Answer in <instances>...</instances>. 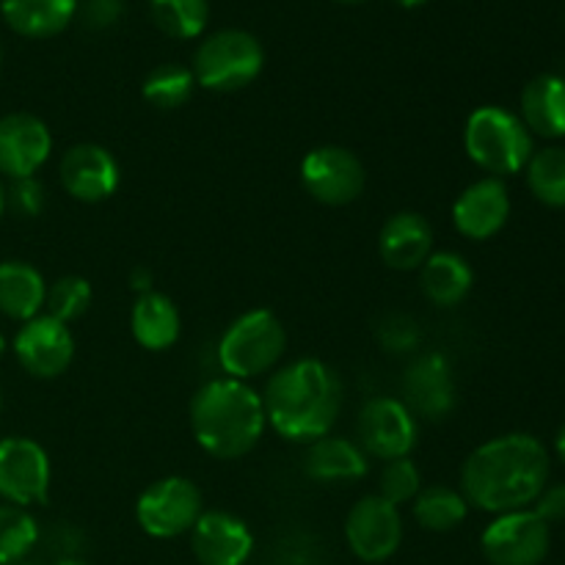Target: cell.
<instances>
[{
	"label": "cell",
	"mask_w": 565,
	"mask_h": 565,
	"mask_svg": "<svg viewBox=\"0 0 565 565\" xmlns=\"http://www.w3.org/2000/svg\"><path fill=\"white\" fill-rule=\"evenodd\" d=\"M550 480V452L535 436L505 434L475 447L461 467V494L486 513L524 511Z\"/></svg>",
	"instance_id": "1"
},
{
	"label": "cell",
	"mask_w": 565,
	"mask_h": 565,
	"mask_svg": "<svg viewBox=\"0 0 565 565\" xmlns=\"http://www.w3.org/2000/svg\"><path fill=\"white\" fill-rule=\"evenodd\" d=\"M265 419L287 441L312 445L331 434L342 412V384L320 359H296L274 370L263 392Z\"/></svg>",
	"instance_id": "2"
},
{
	"label": "cell",
	"mask_w": 565,
	"mask_h": 565,
	"mask_svg": "<svg viewBox=\"0 0 565 565\" xmlns=\"http://www.w3.org/2000/svg\"><path fill=\"white\" fill-rule=\"evenodd\" d=\"M263 395L246 381L213 379L191 401V430L196 445L218 461L248 456L263 439Z\"/></svg>",
	"instance_id": "3"
},
{
	"label": "cell",
	"mask_w": 565,
	"mask_h": 565,
	"mask_svg": "<svg viewBox=\"0 0 565 565\" xmlns=\"http://www.w3.org/2000/svg\"><path fill=\"white\" fill-rule=\"evenodd\" d=\"M463 149L478 169L497 180L524 171L535 152L533 132L516 114L500 105H483L469 114L463 125Z\"/></svg>",
	"instance_id": "4"
},
{
	"label": "cell",
	"mask_w": 565,
	"mask_h": 565,
	"mask_svg": "<svg viewBox=\"0 0 565 565\" xmlns=\"http://www.w3.org/2000/svg\"><path fill=\"white\" fill-rule=\"evenodd\" d=\"M287 348V331L270 309H248L221 334L215 356L226 379L252 381L276 370Z\"/></svg>",
	"instance_id": "5"
},
{
	"label": "cell",
	"mask_w": 565,
	"mask_h": 565,
	"mask_svg": "<svg viewBox=\"0 0 565 565\" xmlns=\"http://www.w3.org/2000/svg\"><path fill=\"white\" fill-rule=\"evenodd\" d=\"M265 66V50L254 33L241 28H224L204 39L193 55L196 86L207 92L232 94L252 86Z\"/></svg>",
	"instance_id": "6"
},
{
	"label": "cell",
	"mask_w": 565,
	"mask_h": 565,
	"mask_svg": "<svg viewBox=\"0 0 565 565\" xmlns=\"http://www.w3.org/2000/svg\"><path fill=\"white\" fill-rule=\"evenodd\" d=\"M204 513L202 491L193 480L182 475L154 480L149 489L141 491L136 502V522L149 539H180L191 533L193 524Z\"/></svg>",
	"instance_id": "7"
},
{
	"label": "cell",
	"mask_w": 565,
	"mask_h": 565,
	"mask_svg": "<svg viewBox=\"0 0 565 565\" xmlns=\"http://www.w3.org/2000/svg\"><path fill=\"white\" fill-rule=\"evenodd\" d=\"M301 185L315 202L326 207H345L364 193L367 171L351 149L326 143L315 147L301 160Z\"/></svg>",
	"instance_id": "8"
},
{
	"label": "cell",
	"mask_w": 565,
	"mask_h": 565,
	"mask_svg": "<svg viewBox=\"0 0 565 565\" xmlns=\"http://www.w3.org/2000/svg\"><path fill=\"white\" fill-rule=\"evenodd\" d=\"M50 480L53 469L39 441L28 436L0 439V500L6 505H47Z\"/></svg>",
	"instance_id": "9"
},
{
	"label": "cell",
	"mask_w": 565,
	"mask_h": 565,
	"mask_svg": "<svg viewBox=\"0 0 565 565\" xmlns=\"http://www.w3.org/2000/svg\"><path fill=\"white\" fill-rule=\"evenodd\" d=\"M419 425L401 397H370L356 417L359 447L379 461L412 456Z\"/></svg>",
	"instance_id": "10"
},
{
	"label": "cell",
	"mask_w": 565,
	"mask_h": 565,
	"mask_svg": "<svg viewBox=\"0 0 565 565\" xmlns=\"http://www.w3.org/2000/svg\"><path fill=\"white\" fill-rule=\"evenodd\" d=\"M550 544V524L527 508L500 513L480 535V550L491 565H541Z\"/></svg>",
	"instance_id": "11"
},
{
	"label": "cell",
	"mask_w": 565,
	"mask_h": 565,
	"mask_svg": "<svg viewBox=\"0 0 565 565\" xmlns=\"http://www.w3.org/2000/svg\"><path fill=\"white\" fill-rule=\"evenodd\" d=\"M345 541L348 550L362 563L390 561L403 544L401 508H395L379 494L362 497L348 511Z\"/></svg>",
	"instance_id": "12"
},
{
	"label": "cell",
	"mask_w": 565,
	"mask_h": 565,
	"mask_svg": "<svg viewBox=\"0 0 565 565\" xmlns=\"http://www.w3.org/2000/svg\"><path fill=\"white\" fill-rule=\"evenodd\" d=\"M11 351L28 375L50 381L70 370L72 359H75V337H72L70 326L44 312L17 329Z\"/></svg>",
	"instance_id": "13"
},
{
	"label": "cell",
	"mask_w": 565,
	"mask_h": 565,
	"mask_svg": "<svg viewBox=\"0 0 565 565\" xmlns=\"http://www.w3.org/2000/svg\"><path fill=\"white\" fill-rule=\"evenodd\" d=\"M403 403L414 417L447 419L456 408V375L445 353H419L403 375Z\"/></svg>",
	"instance_id": "14"
},
{
	"label": "cell",
	"mask_w": 565,
	"mask_h": 565,
	"mask_svg": "<svg viewBox=\"0 0 565 565\" xmlns=\"http://www.w3.org/2000/svg\"><path fill=\"white\" fill-rule=\"evenodd\" d=\"M61 185L72 199L97 204L119 191L121 171L114 154L99 143H75L64 152L58 166Z\"/></svg>",
	"instance_id": "15"
},
{
	"label": "cell",
	"mask_w": 565,
	"mask_h": 565,
	"mask_svg": "<svg viewBox=\"0 0 565 565\" xmlns=\"http://www.w3.org/2000/svg\"><path fill=\"white\" fill-rule=\"evenodd\" d=\"M53 152V132L39 116L9 114L0 119V177H33Z\"/></svg>",
	"instance_id": "16"
},
{
	"label": "cell",
	"mask_w": 565,
	"mask_h": 565,
	"mask_svg": "<svg viewBox=\"0 0 565 565\" xmlns=\"http://www.w3.org/2000/svg\"><path fill=\"white\" fill-rule=\"evenodd\" d=\"M511 218V193L497 177H483L458 193L452 224L469 241H489Z\"/></svg>",
	"instance_id": "17"
},
{
	"label": "cell",
	"mask_w": 565,
	"mask_h": 565,
	"mask_svg": "<svg viewBox=\"0 0 565 565\" xmlns=\"http://www.w3.org/2000/svg\"><path fill=\"white\" fill-rule=\"evenodd\" d=\"M191 550L199 565H246L254 533L235 513L204 511L191 530Z\"/></svg>",
	"instance_id": "18"
},
{
	"label": "cell",
	"mask_w": 565,
	"mask_h": 565,
	"mask_svg": "<svg viewBox=\"0 0 565 565\" xmlns=\"http://www.w3.org/2000/svg\"><path fill=\"white\" fill-rule=\"evenodd\" d=\"M379 252L392 270H419L434 254V226L412 210L390 215L381 226Z\"/></svg>",
	"instance_id": "19"
},
{
	"label": "cell",
	"mask_w": 565,
	"mask_h": 565,
	"mask_svg": "<svg viewBox=\"0 0 565 565\" xmlns=\"http://www.w3.org/2000/svg\"><path fill=\"white\" fill-rule=\"evenodd\" d=\"M367 458L370 456L359 447V441L329 434L307 445L303 475L315 483H353L367 475Z\"/></svg>",
	"instance_id": "20"
},
{
	"label": "cell",
	"mask_w": 565,
	"mask_h": 565,
	"mask_svg": "<svg viewBox=\"0 0 565 565\" xmlns=\"http://www.w3.org/2000/svg\"><path fill=\"white\" fill-rule=\"evenodd\" d=\"M130 331L132 340L143 351H169L171 345H177L182 334L180 309H177V303L169 296L158 290L138 296L130 309Z\"/></svg>",
	"instance_id": "21"
},
{
	"label": "cell",
	"mask_w": 565,
	"mask_h": 565,
	"mask_svg": "<svg viewBox=\"0 0 565 565\" xmlns=\"http://www.w3.org/2000/svg\"><path fill=\"white\" fill-rule=\"evenodd\" d=\"M47 298V281L25 259L0 263V312L17 323H28L42 315Z\"/></svg>",
	"instance_id": "22"
},
{
	"label": "cell",
	"mask_w": 565,
	"mask_h": 565,
	"mask_svg": "<svg viewBox=\"0 0 565 565\" xmlns=\"http://www.w3.org/2000/svg\"><path fill=\"white\" fill-rule=\"evenodd\" d=\"M472 265L456 252H434L419 268V287L434 307H458L472 292Z\"/></svg>",
	"instance_id": "23"
},
{
	"label": "cell",
	"mask_w": 565,
	"mask_h": 565,
	"mask_svg": "<svg viewBox=\"0 0 565 565\" xmlns=\"http://www.w3.org/2000/svg\"><path fill=\"white\" fill-rule=\"evenodd\" d=\"M6 25L25 39L58 36L77 14V0H0Z\"/></svg>",
	"instance_id": "24"
},
{
	"label": "cell",
	"mask_w": 565,
	"mask_h": 565,
	"mask_svg": "<svg viewBox=\"0 0 565 565\" xmlns=\"http://www.w3.org/2000/svg\"><path fill=\"white\" fill-rule=\"evenodd\" d=\"M530 132L541 138L565 136V77L539 75L524 86L522 116Z\"/></svg>",
	"instance_id": "25"
},
{
	"label": "cell",
	"mask_w": 565,
	"mask_h": 565,
	"mask_svg": "<svg viewBox=\"0 0 565 565\" xmlns=\"http://www.w3.org/2000/svg\"><path fill=\"white\" fill-rule=\"evenodd\" d=\"M414 522L428 533H450L467 519V497L450 486H428L414 497Z\"/></svg>",
	"instance_id": "26"
},
{
	"label": "cell",
	"mask_w": 565,
	"mask_h": 565,
	"mask_svg": "<svg viewBox=\"0 0 565 565\" xmlns=\"http://www.w3.org/2000/svg\"><path fill=\"white\" fill-rule=\"evenodd\" d=\"M149 14L166 36L196 39L210 22V3L207 0H149Z\"/></svg>",
	"instance_id": "27"
},
{
	"label": "cell",
	"mask_w": 565,
	"mask_h": 565,
	"mask_svg": "<svg viewBox=\"0 0 565 565\" xmlns=\"http://www.w3.org/2000/svg\"><path fill=\"white\" fill-rule=\"evenodd\" d=\"M527 188L546 207H565V149L546 147L533 152L524 166Z\"/></svg>",
	"instance_id": "28"
},
{
	"label": "cell",
	"mask_w": 565,
	"mask_h": 565,
	"mask_svg": "<svg viewBox=\"0 0 565 565\" xmlns=\"http://www.w3.org/2000/svg\"><path fill=\"white\" fill-rule=\"evenodd\" d=\"M193 88H196V77H193L191 66L160 64L143 77L141 94L152 108L177 110L193 97Z\"/></svg>",
	"instance_id": "29"
},
{
	"label": "cell",
	"mask_w": 565,
	"mask_h": 565,
	"mask_svg": "<svg viewBox=\"0 0 565 565\" xmlns=\"http://www.w3.org/2000/svg\"><path fill=\"white\" fill-rule=\"evenodd\" d=\"M39 541L36 519L28 513V508L0 505V565L20 563L31 555Z\"/></svg>",
	"instance_id": "30"
},
{
	"label": "cell",
	"mask_w": 565,
	"mask_h": 565,
	"mask_svg": "<svg viewBox=\"0 0 565 565\" xmlns=\"http://www.w3.org/2000/svg\"><path fill=\"white\" fill-rule=\"evenodd\" d=\"M94 301L92 281L83 276H61L47 287V298H44V309L50 318L61 320V323H75L88 312Z\"/></svg>",
	"instance_id": "31"
},
{
	"label": "cell",
	"mask_w": 565,
	"mask_h": 565,
	"mask_svg": "<svg viewBox=\"0 0 565 565\" xmlns=\"http://www.w3.org/2000/svg\"><path fill=\"white\" fill-rule=\"evenodd\" d=\"M423 491V475H419L417 463L412 458H395V461H386L381 469L379 478V497H384L386 502H392L395 508L414 502V497Z\"/></svg>",
	"instance_id": "32"
},
{
	"label": "cell",
	"mask_w": 565,
	"mask_h": 565,
	"mask_svg": "<svg viewBox=\"0 0 565 565\" xmlns=\"http://www.w3.org/2000/svg\"><path fill=\"white\" fill-rule=\"evenodd\" d=\"M379 342L390 353H412L419 345V326L408 315H386L379 326Z\"/></svg>",
	"instance_id": "33"
},
{
	"label": "cell",
	"mask_w": 565,
	"mask_h": 565,
	"mask_svg": "<svg viewBox=\"0 0 565 565\" xmlns=\"http://www.w3.org/2000/svg\"><path fill=\"white\" fill-rule=\"evenodd\" d=\"M6 207L20 218H36L44 210V185L36 177L11 180V185L6 188Z\"/></svg>",
	"instance_id": "34"
},
{
	"label": "cell",
	"mask_w": 565,
	"mask_h": 565,
	"mask_svg": "<svg viewBox=\"0 0 565 565\" xmlns=\"http://www.w3.org/2000/svg\"><path fill=\"white\" fill-rule=\"evenodd\" d=\"M77 11L92 31H105L121 17V0H86L83 9L77 6Z\"/></svg>",
	"instance_id": "35"
},
{
	"label": "cell",
	"mask_w": 565,
	"mask_h": 565,
	"mask_svg": "<svg viewBox=\"0 0 565 565\" xmlns=\"http://www.w3.org/2000/svg\"><path fill=\"white\" fill-rule=\"evenodd\" d=\"M533 505V511L539 513L546 524L561 522V519H565V486H546Z\"/></svg>",
	"instance_id": "36"
},
{
	"label": "cell",
	"mask_w": 565,
	"mask_h": 565,
	"mask_svg": "<svg viewBox=\"0 0 565 565\" xmlns=\"http://www.w3.org/2000/svg\"><path fill=\"white\" fill-rule=\"evenodd\" d=\"M130 287L138 292V296H147V292L154 290V276L152 270L138 265V268L130 270Z\"/></svg>",
	"instance_id": "37"
},
{
	"label": "cell",
	"mask_w": 565,
	"mask_h": 565,
	"mask_svg": "<svg viewBox=\"0 0 565 565\" xmlns=\"http://www.w3.org/2000/svg\"><path fill=\"white\" fill-rule=\"evenodd\" d=\"M555 447H557V456H561V461L565 463V425L561 428V434H557Z\"/></svg>",
	"instance_id": "38"
},
{
	"label": "cell",
	"mask_w": 565,
	"mask_h": 565,
	"mask_svg": "<svg viewBox=\"0 0 565 565\" xmlns=\"http://www.w3.org/2000/svg\"><path fill=\"white\" fill-rule=\"evenodd\" d=\"M395 3H401L403 9H417V6L428 3V0H395Z\"/></svg>",
	"instance_id": "39"
},
{
	"label": "cell",
	"mask_w": 565,
	"mask_h": 565,
	"mask_svg": "<svg viewBox=\"0 0 565 565\" xmlns=\"http://www.w3.org/2000/svg\"><path fill=\"white\" fill-rule=\"evenodd\" d=\"M6 213V185H3V177H0V218Z\"/></svg>",
	"instance_id": "40"
},
{
	"label": "cell",
	"mask_w": 565,
	"mask_h": 565,
	"mask_svg": "<svg viewBox=\"0 0 565 565\" xmlns=\"http://www.w3.org/2000/svg\"><path fill=\"white\" fill-rule=\"evenodd\" d=\"M55 565H88V563H83V561H77V557H61L58 563Z\"/></svg>",
	"instance_id": "41"
},
{
	"label": "cell",
	"mask_w": 565,
	"mask_h": 565,
	"mask_svg": "<svg viewBox=\"0 0 565 565\" xmlns=\"http://www.w3.org/2000/svg\"><path fill=\"white\" fill-rule=\"evenodd\" d=\"M3 353H6V337L0 334V356H3Z\"/></svg>",
	"instance_id": "42"
},
{
	"label": "cell",
	"mask_w": 565,
	"mask_h": 565,
	"mask_svg": "<svg viewBox=\"0 0 565 565\" xmlns=\"http://www.w3.org/2000/svg\"><path fill=\"white\" fill-rule=\"evenodd\" d=\"M337 3H364V0H337Z\"/></svg>",
	"instance_id": "43"
},
{
	"label": "cell",
	"mask_w": 565,
	"mask_h": 565,
	"mask_svg": "<svg viewBox=\"0 0 565 565\" xmlns=\"http://www.w3.org/2000/svg\"><path fill=\"white\" fill-rule=\"evenodd\" d=\"M0 412H3V390H0Z\"/></svg>",
	"instance_id": "44"
},
{
	"label": "cell",
	"mask_w": 565,
	"mask_h": 565,
	"mask_svg": "<svg viewBox=\"0 0 565 565\" xmlns=\"http://www.w3.org/2000/svg\"><path fill=\"white\" fill-rule=\"evenodd\" d=\"M0 70H3V47H0Z\"/></svg>",
	"instance_id": "45"
},
{
	"label": "cell",
	"mask_w": 565,
	"mask_h": 565,
	"mask_svg": "<svg viewBox=\"0 0 565 565\" xmlns=\"http://www.w3.org/2000/svg\"><path fill=\"white\" fill-rule=\"evenodd\" d=\"M11 565H33V563H25V561H20V563H11Z\"/></svg>",
	"instance_id": "46"
}]
</instances>
